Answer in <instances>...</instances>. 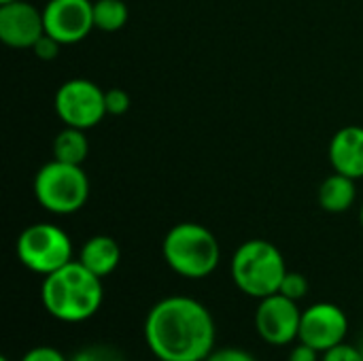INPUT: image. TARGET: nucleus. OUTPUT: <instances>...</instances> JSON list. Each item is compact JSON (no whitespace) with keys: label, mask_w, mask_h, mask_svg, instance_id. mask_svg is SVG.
Returning a JSON list of instances; mask_svg holds the SVG:
<instances>
[{"label":"nucleus","mask_w":363,"mask_h":361,"mask_svg":"<svg viewBox=\"0 0 363 361\" xmlns=\"http://www.w3.org/2000/svg\"><path fill=\"white\" fill-rule=\"evenodd\" d=\"M143 336L160 361H206L215 351L217 326L200 300L168 296L149 309Z\"/></svg>","instance_id":"f257e3e1"},{"label":"nucleus","mask_w":363,"mask_h":361,"mask_svg":"<svg viewBox=\"0 0 363 361\" xmlns=\"http://www.w3.org/2000/svg\"><path fill=\"white\" fill-rule=\"evenodd\" d=\"M40 302L55 321L83 323L91 319L104 302L102 279L89 272L79 260H72L43 279Z\"/></svg>","instance_id":"f03ea898"},{"label":"nucleus","mask_w":363,"mask_h":361,"mask_svg":"<svg viewBox=\"0 0 363 361\" xmlns=\"http://www.w3.org/2000/svg\"><path fill=\"white\" fill-rule=\"evenodd\" d=\"M164 262L183 279H206L221 262V247L217 236L194 221L177 223L168 230L162 243Z\"/></svg>","instance_id":"7ed1b4c3"},{"label":"nucleus","mask_w":363,"mask_h":361,"mask_svg":"<svg viewBox=\"0 0 363 361\" xmlns=\"http://www.w3.org/2000/svg\"><path fill=\"white\" fill-rule=\"evenodd\" d=\"M230 274L234 285L249 298L262 300L279 294L287 264L279 247L264 238L245 240L232 255Z\"/></svg>","instance_id":"20e7f679"},{"label":"nucleus","mask_w":363,"mask_h":361,"mask_svg":"<svg viewBox=\"0 0 363 361\" xmlns=\"http://www.w3.org/2000/svg\"><path fill=\"white\" fill-rule=\"evenodd\" d=\"M34 198L53 215H72L87 204L89 179L81 166L51 160L34 177Z\"/></svg>","instance_id":"39448f33"},{"label":"nucleus","mask_w":363,"mask_h":361,"mask_svg":"<svg viewBox=\"0 0 363 361\" xmlns=\"http://www.w3.org/2000/svg\"><path fill=\"white\" fill-rule=\"evenodd\" d=\"M19 262L34 274L47 277L72 262L70 236L53 223L28 226L15 245Z\"/></svg>","instance_id":"423d86ee"},{"label":"nucleus","mask_w":363,"mask_h":361,"mask_svg":"<svg viewBox=\"0 0 363 361\" xmlns=\"http://www.w3.org/2000/svg\"><path fill=\"white\" fill-rule=\"evenodd\" d=\"M55 113L64 126L87 132L106 115L104 91L94 81L70 79L55 91Z\"/></svg>","instance_id":"0eeeda50"},{"label":"nucleus","mask_w":363,"mask_h":361,"mask_svg":"<svg viewBox=\"0 0 363 361\" xmlns=\"http://www.w3.org/2000/svg\"><path fill=\"white\" fill-rule=\"evenodd\" d=\"M302 311L296 300L283 294L262 298L255 309V330L266 345L289 347L300 338Z\"/></svg>","instance_id":"6e6552de"},{"label":"nucleus","mask_w":363,"mask_h":361,"mask_svg":"<svg viewBox=\"0 0 363 361\" xmlns=\"http://www.w3.org/2000/svg\"><path fill=\"white\" fill-rule=\"evenodd\" d=\"M349 334V317L334 302H317L302 311L300 323V343L315 347L325 353L342 343H347Z\"/></svg>","instance_id":"1a4fd4ad"},{"label":"nucleus","mask_w":363,"mask_h":361,"mask_svg":"<svg viewBox=\"0 0 363 361\" xmlns=\"http://www.w3.org/2000/svg\"><path fill=\"white\" fill-rule=\"evenodd\" d=\"M45 32L62 45H74L89 36L94 26V2L49 0L43 9Z\"/></svg>","instance_id":"9d476101"},{"label":"nucleus","mask_w":363,"mask_h":361,"mask_svg":"<svg viewBox=\"0 0 363 361\" xmlns=\"http://www.w3.org/2000/svg\"><path fill=\"white\" fill-rule=\"evenodd\" d=\"M45 34L43 11L23 0L0 4V40L13 49H32Z\"/></svg>","instance_id":"9b49d317"},{"label":"nucleus","mask_w":363,"mask_h":361,"mask_svg":"<svg viewBox=\"0 0 363 361\" xmlns=\"http://www.w3.org/2000/svg\"><path fill=\"white\" fill-rule=\"evenodd\" d=\"M330 164L334 172L347 174L355 181L363 179V128H340L330 140Z\"/></svg>","instance_id":"f8f14e48"},{"label":"nucleus","mask_w":363,"mask_h":361,"mask_svg":"<svg viewBox=\"0 0 363 361\" xmlns=\"http://www.w3.org/2000/svg\"><path fill=\"white\" fill-rule=\"evenodd\" d=\"M79 262L100 279H106L119 268L121 262V247L113 236L98 234L85 240L79 251Z\"/></svg>","instance_id":"ddd939ff"},{"label":"nucleus","mask_w":363,"mask_h":361,"mask_svg":"<svg viewBox=\"0 0 363 361\" xmlns=\"http://www.w3.org/2000/svg\"><path fill=\"white\" fill-rule=\"evenodd\" d=\"M357 198V189H355V179L334 172L330 174L321 185H319V206L328 213H347Z\"/></svg>","instance_id":"4468645a"},{"label":"nucleus","mask_w":363,"mask_h":361,"mask_svg":"<svg viewBox=\"0 0 363 361\" xmlns=\"http://www.w3.org/2000/svg\"><path fill=\"white\" fill-rule=\"evenodd\" d=\"M87 153H89V143L85 130L66 126L53 140V160L81 166L87 160Z\"/></svg>","instance_id":"2eb2a0df"},{"label":"nucleus","mask_w":363,"mask_h":361,"mask_svg":"<svg viewBox=\"0 0 363 361\" xmlns=\"http://www.w3.org/2000/svg\"><path fill=\"white\" fill-rule=\"evenodd\" d=\"M130 11L123 0H96L94 26L102 32H117L128 23Z\"/></svg>","instance_id":"dca6fc26"},{"label":"nucleus","mask_w":363,"mask_h":361,"mask_svg":"<svg viewBox=\"0 0 363 361\" xmlns=\"http://www.w3.org/2000/svg\"><path fill=\"white\" fill-rule=\"evenodd\" d=\"M279 294L287 296L289 300L300 302V300H304V298L308 296V279H306L304 274H300V272L287 270V274H285V279H283V283H281Z\"/></svg>","instance_id":"f3484780"},{"label":"nucleus","mask_w":363,"mask_h":361,"mask_svg":"<svg viewBox=\"0 0 363 361\" xmlns=\"http://www.w3.org/2000/svg\"><path fill=\"white\" fill-rule=\"evenodd\" d=\"M70 361H125L121 353H117L111 347H102V345H94V347H85L79 353H74Z\"/></svg>","instance_id":"a211bd4d"},{"label":"nucleus","mask_w":363,"mask_h":361,"mask_svg":"<svg viewBox=\"0 0 363 361\" xmlns=\"http://www.w3.org/2000/svg\"><path fill=\"white\" fill-rule=\"evenodd\" d=\"M106 115H123L130 109V94L121 87H113L104 91Z\"/></svg>","instance_id":"6ab92c4d"},{"label":"nucleus","mask_w":363,"mask_h":361,"mask_svg":"<svg viewBox=\"0 0 363 361\" xmlns=\"http://www.w3.org/2000/svg\"><path fill=\"white\" fill-rule=\"evenodd\" d=\"M321 361H363V355L362 351H359V347L349 345V343H342V345L325 351L321 355Z\"/></svg>","instance_id":"aec40b11"},{"label":"nucleus","mask_w":363,"mask_h":361,"mask_svg":"<svg viewBox=\"0 0 363 361\" xmlns=\"http://www.w3.org/2000/svg\"><path fill=\"white\" fill-rule=\"evenodd\" d=\"M206 361H257V357L247 351V349H240V347H221V349H215Z\"/></svg>","instance_id":"412c9836"},{"label":"nucleus","mask_w":363,"mask_h":361,"mask_svg":"<svg viewBox=\"0 0 363 361\" xmlns=\"http://www.w3.org/2000/svg\"><path fill=\"white\" fill-rule=\"evenodd\" d=\"M19 361H70L60 349L55 347H47V345H40V347H32L30 351L23 353V357Z\"/></svg>","instance_id":"4be33fe9"},{"label":"nucleus","mask_w":363,"mask_h":361,"mask_svg":"<svg viewBox=\"0 0 363 361\" xmlns=\"http://www.w3.org/2000/svg\"><path fill=\"white\" fill-rule=\"evenodd\" d=\"M60 47H62V43L55 40L53 36H49V34L45 32V34L34 43L32 51H34V55L40 57V60H55L57 53H60Z\"/></svg>","instance_id":"5701e85b"},{"label":"nucleus","mask_w":363,"mask_h":361,"mask_svg":"<svg viewBox=\"0 0 363 361\" xmlns=\"http://www.w3.org/2000/svg\"><path fill=\"white\" fill-rule=\"evenodd\" d=\"M321 351H317L315 347L306 345V343H296L287 355V361H321Z\"/></svg>","instance_id":"b1692460"},{"label":"nucleus","mask_w":363,"mask_h":361,"mask_svg":"<svg viewBox=\"0 0 363 361\" xmlns=\"http://www.w3.org/2000/svg\"><path fill=\"white\" fill-rule=\"evenodd\" d=\"M359 221H362V228H363V204H362V211H359Z\"/></svg>","instance_id":"393cba45"},{"label":"nucleus","mask_w":363,"mask_h":361,"mask_svg":"<svg viewBox=\"0 0 363 361\" xmlns=\"http://www.w3.org/2000/svg\"><path fill=\"white\" fill-rule=\"evenodd\" d=\"M357 347H359V351H362V355H363V338H362V343H359Z\"/></svg>","instance_id":"a878e982"},{"label":"nucleus","mask_w":363,"mask_h":361,"mask_svg":"<svg viewBox=\"0 0 363 361\" xmlns=\"http://www.w3.org/2000/svg\"><path fill=\"white\" fill-rule=\"evenodd\" d=\"M4 2H13V0H0V4H4Z\"/></svg>","instance_id":"bb28decb"},{"label":"nucleus","mask_w":363,"mask_h":361,"mask_svg":"<svg viewBox=\"0 0 363 361\" xmlns=\"http://www.w3.org/2000/svg\"><path fill=\"white\" fill-rule=\"evenodd\" d=\"M0 361H11L9 357H0Z\"/></svg>","instance_id":"cd10ccee"}]
</instances>
